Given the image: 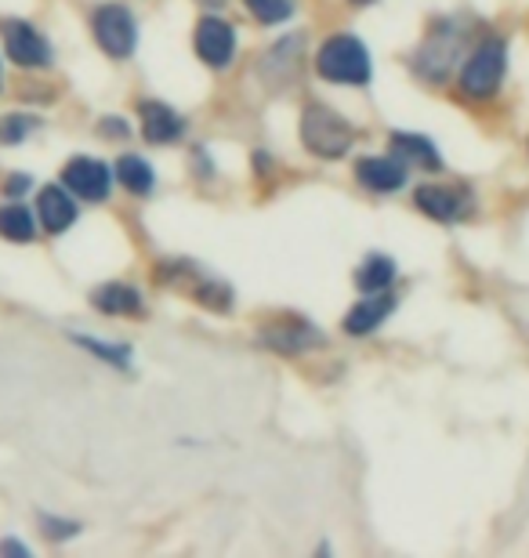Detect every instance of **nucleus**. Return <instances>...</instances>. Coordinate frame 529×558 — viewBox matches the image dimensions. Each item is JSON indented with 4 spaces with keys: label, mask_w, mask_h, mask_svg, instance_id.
Segmentation results:
<instances>
[{
    "label": "nucleus",
    "mask_w": 529,
    "mask_h": 558,
    "mask_svg": "<svg viewBox=\"0 0 529 558\" xmlns=\"http://www.w3.org/2000/svg\"><path fill=\"white\" fill-rule=\"evenodd\" d=\"M139 117H142V138L149 145H171L185 135V120L182 113H175L167 102H156V98H149V102L139 106Z\"/></svg>",
    "instance_id": "15"
},
{
    "label": "nucleus",
    "mask_w": 529,
    "mask_h": 558,
    "mask_svg": "<svg viewBox=\"0 0 529 558\" xmlns=\"http://www.w3.org/2000/svg\"><path fill=\"white\" fill-rule=\"evenodd\" d=\"M301 51H305V33H290V37L276 40L273 48L262 54V76L273 87H284L290 76H298Z\"/></svg>",
    "instance_id": "14"
},
{
    "label": "nucleus",
    "mask_w": 529,
    "mask_h": 558,
    "mask_svg": "<svg viewBox=\"0 0 529 558\" xmlns=\"http://www.w3.org/2000/svg\"><path fill=\"white\" fill-rule=\"evenodd\" d=\"M92 305L103 312V316H142L145 301H142V290L131 283H103L92 290Z\"/></svg>",
    "instance_id": "17"
},
{
    "label": "nucleus",
    "mask_w": 529,
    "mask_h": 558,
    "mask_svg": "<svg viewBox=\"0 0 529 558\" xmlns=\"http://www.w3.org/2000/svg\"><path fill=\"white\" fill-rule=\"evenodd\" d=\"M103 124H106L103 131H106V135H109V138H117V135H120V138H128V131H131V128H128V124H123V120H117V117H106V120H103Z\"/></svg>",
    "instance_id": "27"
},
{
    "label": "nucleus",
    "mask_w": 529,
    "mask_h": 558,
    "mask_svg": "<svg viewBox=\"0 0 529 558\" xmlns=\"http://www.w3.org/2000/svg\"><path fill=\"white\" fill-rule=\"evenodd\" d=\"M348 4H356V8H366V4H374V0H348Z\"/></svg>",
    "instance_id": "29"
},
{
    "label": "nucleus",
    "mask_w": 529,
    "mask_h": 558,
    "mask_svg": "<svg viewBox=\"0 0 529 558\" xmlns=\"http://www.w3.org/2000/svg\"><path fill=\"white\" fill-rule=\"evenodd\" d=\"M0 87H4V73H0Z\"/></svg>",
    "instance_id": "31"
},
{
    "label": "nucleus",
    "mask_w": 529,
    "mask_h": 558,
    "mask_svg": "<svg viewBox=\"0 0 529 558\" xmlns=\"http://www.w3.org/2000/svg\"><path fill=\"white\" fill-rule=\"evenodd\" d=\"M392 312H396V294H392V290H377V294H366L363 301H356V305L345 312L341 327L345 333H352V338H366V333H374Z\"/></svg>",
    "instance_id": "13"
},
{
    "label": "nucleus",
    "mask_w": 529,
    "mask_h": 558,
    "mask_svg": "<svg viewBox=\"0 0 529 558\" xmlns=\"http://www.w3.org/2000/svg\"><path fill=\"white\" fill-rule=\"evenodd\" d=\"M76 215H81V210H76V199L65 185H44L37 193V218L51 236L70 229Z\"/></svg>",
    "instance_id": "16"
},
{
    "label": "nucleus",
    "mask_w": 529,
    "mask_h": 558,
    "mask_svg": "<svg viewBox=\"0 0 529 558\" xmlns=\"http://www.w3.org/2000/svg\"><path fill=\"white\" fill-rule=\"evenodd\" d=\"M117 182L128 189L131 196H149L156 189V171L139 153H123L117 160Z\"/></svg>",
    "instance_id": "19"
},
{
    "label": "nucleus",
    "mask_w": 529,
    "mask_h": 558,
    "mask_svg": "<svg viewBox=\"0 0 529 558\" xmlns=\"http://www.w3.org/2000/svg\"><path fill=\"white\" fill-rule=\"evenodd\" d=\"M504 73H508V44L490 37L460 62V92L468 98H493L501 92Z\"/></svg>",
    "instance_id": "4"
},
{
    "label": "nucleus",
    "mask_w": 529,
    "mask_h": 558,
    "mask_svg": "<svg viewBox=\"0 0 529 558\" xmlns=\"http://www.w3.org/2000/svg\"><path fill=\"white\" fill-rule=\"evenodd\" d=\"M316 73L330 84H348V87H363L374 73L370 65L366 44L356 33H334L316 54Z\"/></svg>",
    "instance_id": "3"
},
{
    "label": "nucleus",
    "mask_w": 529,
    "mask_h": 558,
    "mask_svg": "<svg viewBox=\"0 0 529 558\" xmlns=\"http://www.w3.org/2000/svg\"><path fill=\"white\" fill-rule=\"evenodd\" d=\"M413 204H418L421 215L432 221H443V226H454V221H465L471 210H476V196L468 193L465 185H418L413 189Z\"/></svg>",
    "instance_id": "6"
},
{
    "label": "nucleus",
    "mask_w": 529,
    "mask_h": 558,
    "mask_svg": "<svg viewBox=\"0 0 529 558\" xmlns=\"http://www.w3.org/2000/svg\"><path fill=\"white\" fill-rule=\"evenodd\" d=\"M40 530H44V537H48V541H70V537H76V533H81V522L40 515Z\"/></svg>",
    "instance_id": "25"
},
{
    "label": "nucleus",
    "mask_w": 529,
    "mask_h": 558,
    "mask_svg": "<svg viewBox=\"0 0 529 558\" xmlns=\"http://www.w3.org/2000/svg\"><path fill=\"white\" fill-rule=\"evenodd\" d=\"M0 555H19V558H29V548L19 541H0Z\"/></svg>",
    "instance_id": "28"
},
{
    "label": "nucleus",
    "mask_w": 529,
    "mask_h": 558,
    "mask_svg": "<svg viewBox=\"0 0 529 558\" xmlns=\"http://www.w3.org/2000/svg\"><path fill=\"white\" fill-rule=\"evenodd\" d=\"M356 182L370 193H399L407 185V163L399 156H363L356 163Z\"/></svg>",
    "instance_id": "12"
},
{
    "label": "nucleus",
    "mask_w": 529,
    "mask_h": 558,
    "mask_svg": "<svg viewBox=\"0 0 529 558\" xmlns=\"http://www.w3.org/2000/svg\"><path fill=\"white\" fill-rule=\"evenodd\" d=\"M251 8V15L265 26H276V22H287L294 15V0H243Z\"/></svg>",
    "instance_id": "24"
},
{
    "label": "nucleus",
    "mask_w": 529,
    "mask_h": 558,
    "mask_svg": "<svg viewBox=\"0 0 529 558\" xmlns=\"http://www.w3.org/2000/svg\"><path fill=\"white\" fill-rule=\"evenodd\" d=\"M37 128H40L37 117H29V113H8V117H0V142H4V145H19V142H26Z\"/></svg>",
    "instance_id": "23"
},
{
    "label": "nucleus",
    "mask_w": 529,
    "mask_h": 558,
    "mask_svg": "<svg viewBox=\"0 0 529 558\" xmlns=\"http://www.w3.org/2000/svg\"><path fill=\"white\" fill-rule=\"evenodd\" d=\"M262 341L279 355H301L309 349H323L326 338L305 319H287V323H268L262 330Z\"/></svg>",
    "instance_id": "11"
},
{
    "label": "nucleus",
    "mask_w": 529,
    "mask_h": 558,
    "mask_svg": "<svg viewBox=\"0 0 529 558\" xmlns=\"http://www.w3.org/2000/svg\"><path fill=\"white\" fill-rule=\"evenodd\" d=\"M392 283H396V262L388 254H370L356 269V287L363 294H377V290H388Z\"/></svg>",
    "instance_id": "20"
},
{
    "label": "nucleus",
    "mask_w": 529,
    "mask_h": 558,
    "mask_svg": "<svg viewBox=\"0 0 529 558\" xmlns=\"http://www.w3.org/2000/svg\"><path fill=\"white\" fill-rule=\"evenodd\" d=\"M0 33H4L8 59L15 65H22V70H48L51 65V44L37 26H33V22L8 19L4 26H0Z\"/></svg>",
    "instance_id": "7"
},
{
    "label": "nucleus",
    "mask_w": 529,
    "mask_h": 558,
    "mask_svg": "<svg viewBox=\"0 0 529 558\" xmlns=\"http://www.w3.org/2000/svg\"><path fill=\"white\" fill-rule=\"evenodd\" d=\"M62 185L70 189L73 196L87 199V204H103V199H109V193H112V174L103 160L73 156V160L62 167Z\"/></svg>",
    "instance_id": "9"
},
{
    "label": "nucleus",
    "mask_w": 529,
    "mask_h": 558,
    "mask_svg": "<svg viewBox=\"0 0 529 558\" xmlns=\"http://www.w3.org/2000/svg\"><path fill=\"white\" fill-rule=\"evenodd\" d=\"M200 4H207V0H200ZM211 8H221V0H211Z\"/></svg>",
    "instance_id": "30"
},
{
    "label": "nucleus",
    "mask_w": 529,
    "mask_h": 558,
    "mask_svg": "<svg viewBox=\"0 0 529 558\" xmlns=\"http://www.w3.org/2000/svg\"><path fill=\"white\" fill-rule=\"evenodd\" d=\"M160 279H164V283L182 287L189 298H196L200 305H207V308H218V312H225V308L232 305V290L225 287L221 279L207 276L204 269H196V265H189V262L164 265V269H160Z\"/></svg>",
    "instance_id": "8"
},
{
    "label": "nucleus",
    "mask_w": 529,
    "mask_h": 558,
    "mask_svg": "<svg viewBox=\"0 0 529 558\" xmlns=\"http://www.w3.org/2000/svg\"><path fill=\"white\" fill-rule=\"evenodd\" d=\"M193 44H196L200 62H207L211 70H225V65L232 62V54H236V29L225 19L204 15V19H200V26H196Z\"/></svg>",
    "instance_id": "10"
},
{
    "label": "nucleus",
    "mask_w": 529,
    "mask_h": 558,
    "mask_svg": "<svg viewBox=\"0 0 529 558\" xmlns=\"http://www.w3.org/2000/svg\"><path fill=\"white\" fill-rule=\"evenodd\" d=\"M465 48H468V29L457 19L435 22V29L428 33L418 54H413V73L428 84H443L465 62Z\"/></svg>",
    "instance_id": "1"
},
{
    "label": "nucleus",
    "mask_w": 529,
    "mask_h": 558,
    "mask_svg": "<svg viewBox=\"0 0 529 558\" xmlns=\"http://www.w3.org/2000/svg\"><path fill=\"white\" fill-rule=\"evenodd\" d=\"M73 344H81L84 352H92L95 360H103L117 371H128L131 366V349L128 344H109V341H98V338H87V333H73Z\"/></svg>",
    "instance_id": "22"
},
{
    "label": "nucleus",
    "mask_w": 529,
    "mask_h": 558,
    "mask_svg": "<svg viewBox=\"0 0 529 558\" xmlns=\"http://www.w3.org/2000/svg\"><path fill=\"white\" fill-rule=\"evenodd\" d=\"M392 153H396L407 167L443 171V153L435 149V142H428L424 135H413V131H396V135H392Z\"/></svg>",
    "instance_id": "18"
},
{
    "label": "nucleus",
    "mask_w": 529,
    "mask_h": 558,
    "mask_svg": "<svg viewBox=\"0 0 529 558\" xmlns=\"http://www.w3.org/2000/svg\"><path fill=\"white\" fill-rule=\"evenodd\" d=\"M33 189V178L29 174H11L8 182H4V193L8 196H22V193H29Z\"/></svg>",
    "instance_id": "26"
},
{
    "label": "nucleus",
    "mask_w": 529,
    "mask_h": 558,
    "mask_svg": "<svg viewBox=\"0 0 529 558\" xmlns=\"http://www.w3.org/2000/svg\"><path fill=\"white\" fill-rule=\"evenodd\" d=\"M0 236L8 243H33L37 240V221L33 210L22 204H4L0 207Z\"/></svg>",
    "instance_id": "21"
},
{
    "label": "nucleus",
    "mask_w": 529,
    "mask_h": 558,
    "mask_svg": "<svg viewBox=\"0 0 529 558\" xmlns=\"http://www.w3.org/2000/svg\"><path fill=\"white\" fill-rule=\"evenodd\" d=\"M95 40L109 59H131L134 44H139V22L123 4H103L92 15Z\"/></svg>",
    "instance_id": "5"
},
{
    "label": "nucleus",
    "mask_w": 529,
    "mask_h": 558,
    "mask_svg": "<svg viewBox=\"0 0 529 558\" xmlns=\"http://www.w3.org/2000/svg\"><path fill=\"white\" fill-rule=\"evenodd\" d=\"M301 142L320 160H341L345 153H352L356 128L337 109L323 102H309L301 109Z\"/></svg>",
    "instance_id": "2"
}]
</instances>
